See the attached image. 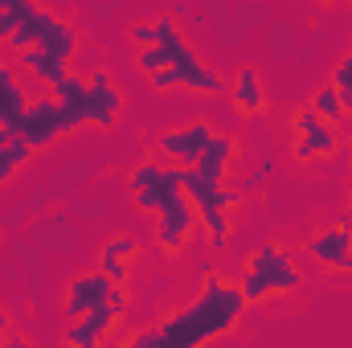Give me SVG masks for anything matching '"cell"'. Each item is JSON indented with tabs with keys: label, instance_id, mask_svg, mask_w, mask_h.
Here are the masks:
<instances>
[{
	"label": "cell",
	"instance_id": "cell-1",
	"mask_svg": "<svg viewBox=\"0 0 352 348\" xmlns=\"http://www.w3.org/2000/svg\"><path fill=\"white\" fill-rule=\"evenodd\" d=\"M102 168H107V160H98V156H74V160H62L54 173L41 180V184L29 188V197H25L21 205H25L29 213L41 217L54 201H74V197H78V193H82Z\"/></svg>",
	"mask_w": 352,
	"mask_h": 348
},
{
	"label": "cell",
	"instance_id": "cell-2",
	"mask_svg": "<svg viewBox=\"0 0 352 348\" xmlns=\"http://www.w3.org/2000/svg\"><path fill=\"white\" fill-rule=\"evenodd\" d=\"M127 184H131V201H135L140 213H160L164 205H173L176 197H184V168L144 160V164L131 168Z\"/></svg>",
	"mask_w": 352,
	"mask_h": 348
},
{
	"label": "cell",
	"instance_id": "cell-3",
	"mask_svg": "<svg viewBox=\"0 0 352 348\" xmlns=\"http://www.w3.org/2000/svg\"><path fill=\"white\" fill-rule=\"evenodd\" d=\"M66 131H74V127H70L66 107H62L58 98H33V102L25 107V115L16 119V140H25L33 152H37V148H50V144L62 140Z\"/></svg>",
	"mask_w": 352,
	"mask_h": 348
},
{
	"label": "cell",
	"instance_id": "cell-4",
	"mask_svg": "<svg viewBox=\"0 0 352 348\" xmlns=\"http://www.w3.org/2000/svg\"><path fill=\"white\" fill-rule=\"evenodd\" d=\"M25 238L41 250V254H74L82 246V230L78 221L66 213V209H54V213H41L29 221Z\"/></svg>",
	"mask_w": 352,
	"mask_h": 348
},
{
	"label": "cell",
	"instance_id": "cell-5",
	"mask_svg": "<svg viewBox=\"0 0 352 348\" xmlns=\"http://www.w3.org/2000/svg\"><path fill=\"white\" fill-rule=\"evenodd\" d=\"M295 254L291 250H283V246H274V242H266V246H258L250 259H246V270L250 274H258L266 283V291L270 295H291L303 279H299V270H295Z\"/></svg>",
	"mask_w": 352,
	"mask_h": 348
},
{
	"label": "cell",
	"instance_id": "cell-6",
	"mask_svg": "<svg viewBox=\"0 0 352 348\" xmlns=\"http://www.w3.org/2000/svg\"><path fill=\"white\" fill-rule=\"evenodd\" d=\"M307 254L320 262V266L349 270L352 266V213H340L332 226H320L307 238Z\"/></svg>",
	"mask_w": 352,
	"mask_h": 348
},
{
	"label": "cell",
	"instance_id": "cell-7",
	"mask_svg": "<svg viewBox=\"0 0 352 348\" xmlns=\"http://www.w3.org/2000/svg\"><path fill=\"white\" fill-rule=\"evenodd\" d=\"M192 230H197V209H192L188 197H176L173 205H164L156 213V242H160L164 254H184Z\"/></svg>",
	"mask_w": 352,
	"mask_h": 348
},
{
	"label": "cell",
	"instance_id": "cell-8",
	"mask_svg": "<svg viewBox=\"0 0 352 348\" xmlns=\"http://www.w3.org/2000/svg\"><path fill=\"white\" fill-rule=\"evenodd\" d=\"M107 295H111V279H107L102 270H82V274H74V279L66 283V299H62L66 320L74 324V320H82L90 312L107 307Z\"/></svg>",
	"mask_w": 352,
	"mask_h": 348
},
{
	"label": "cell",
	"instance_id": "cell-9",
	"mask_svg": "<svg viewBox=\"0 0 352 348\" xmlns=\"http://www.w3.org/2000/svg\"><path fill=\"white\" fill-rule=\"evenodd\" d=\"M213 127L209 123H188V127H173L160 135V152H168L180 168H197V160L205 156V148L213 144Z\"/></svg>",
	"mask_w": 352,
	"mask_h": 348
},
{
	"label": "cell",
	"instance_id": "cell-10",
	"mask_svg": "<svg viewBox=\"0 0 352 348\" xmlns=\"http://www.w3.org/2000/svg\"><path fill=\"white\" fill-rule=\"evenodd\" d=\"M8 259L21 266V274H25V283H29V303L41 307V291H45V279H50L45 254H41L25 234H8Z\"/></svg>",
	"mask_w": 352,
	"mask_h": 348
},
{
	"label": "cell",
	"instance_id": "cell-11",
	"mask_svg": "<svg viewBox=\"0 0 352 348\" xmlns=\"http://www.w3.org/2000/svg\"><path fill=\"white\" fill-rule=\"evenodd\" d=\"M87 90H90V123H94V127H111V123L119 119V111H123L119 87L111 83L107 70H94L87 78Z\"/></svg>",
	"mask_w": 352,
	"mask_h": 348
},
{
	"label": "cell",
	"instance_id": "cell-12",
	"mask_svg": "<svg viewBox=\"0 0 352 348\" xmlns=\"http://www.w3.org/2000/svg\"><path fill=\"white\" fill-rule=\"evenodd\" d=\"M115 324H119V320H115L107 307H98V312H90V316L74 320V324L66 328V348H102Z\"/></svg>",
	"mask_w": 352,
	"mask_h": 348
},
{
	"label": "cell",
	"instance_id": "cell-13",
	"mask_svg": "<svg viewBox=\"0 0 352 348\" xmlns=\"http://www.w3.org/2000/svg\"><path fill=\"white\" fill-rule=\"evenodd\" d=\"M234 156H238V140H234V135H226V131H217V135H213V144L205 148V156L197 160V168H192V173L205 176L209 184H217V188H221V180H226V173H230Z\"/></svg>",
	"mask_w": 352,
	"mask_h": 348
},
{
	"label": "cell",
	"instance_id": "cell-14",
	"mask_svg": "<svg viewBox=\"0 0 352 348\" xmlns=\"http://www.w3.org/2000/svg\"><path fill=\"white\" fill-rule=\"evenodd\" d=\"M266 87H263V74L254 70V66H242L238 74H234V111L242 115V119H254V115H263L266 111Z\"/></svg>",
	"mask_w": 352,
	"mask_h": 348
},
{
	"label": "cell",
	"instance_id": "cell-15",
	"mask_svg": "<svg viewBox=\"0 0 352 348\" xmlns=\"http://www.w3.org/2000/svg\"><path fill=\"white\" fill-rule=\"evenodd\" d=\"M201 12H205V21H209V33H213L217 50H242V45H246V33H242V25L234 21L230 4H221V0H205Z\"/></svg>",
	"mask_w": 352,
	"mask_h": 348
},
{
	"label": "cell",
	"instance_id": "cell-16",
	"mask_svg": "<svg viewBox=\"0 0 352 348\" xmlns=\"http://www.w3.org/2000/svg\"><path fill=\"white\" fill-rule=\"evenodd\" d=\"M266 50H270L274 62H291L299 54V29L291 21H283V17H274L266 25Z\"/></svg>",
	"mask_w": 352,
	"mask_h": 348
},
{
	"label": "cell",
	"instance_id": "cell-17",
	"mask_svg": "<svg viewBox=\"0 0 352 348\" xmlns=\"http://www.w3.org/2000/svg\"><path fill=\"white\" fill-rule=\"evenodd\" d=\"M307 107H311V111H316V115H320V119H324L328 127H336V123H344V111H340V90L332 87V83H328V87H320V90H316Z\"/></svg>",
	"mask_w": 352,
	"mask_h": 348
},
{
	"label": "cell",
	"instance_id": "cell-18",
	"mask_svg": "<svg viewBox=\"0 0 352 348\" xmlns=\"http://www.w3.org/2000/svg\"><path fill=\"white\" fill-rule=\"evenodd\" d=\"M230 12H234V21L242 25V33H250V29H258V25H270V21H274L270 4H263V0H238V4H230Z\"/></svg>",
	"mask_w": 352,
	"mask_h": 348
},
{
	"label": "cell",
	"instance_id": "cell-19",
	"mask_svg": "<svg viewBox=\"0 0 352 348\" xmlns=\"http://www.w3.org/2000/svg\"><path fill=\"white\" fill-rule=\"evenodd\" d=\"M78 226H87V221H102L107 213H111V201L107 197H74V201H66L62 205Z\"/></svg>",
	"mask_w": 352,
	"mask_h": 348
},
{
	"label": "cell",
	"instance_id": "cell-20",
	"mask_svg": "<svg viewBox=\"0 0 352 348\" xmlns=\"http://www.w3.org/2000/svg\"><path fill=\"white\" fill-rule=\"evenodd\" d=\"M98 259H115V262H131L140 259V242L131 238V234H115L111 242H102V250H98Z\"/></svg>",
	"mask_w": 352,
	"mask_h": 348
},
{
	"label": "cell",
	"instance_id": "cell-21",
	"mask_svg": "<svg viewBox=\"0 0 352 348\" xmlns=\"http://www.w3.org/2000/svg\"><path fill=\"white\" fill-rule=\"evenodd\" d=\"M29 156H33V148H29L25 140H16L12 148H0V184L12 180V173H16L21 164H29Z\"/></svg>",
	"mask_w": 352,
	"mask_h": 348
},
{
	"label": "cell",
	"instance_id": "cell-22",
	"mask_svg": "<svg viewBox=\"0 0 352 348\" xmlns=\"http://www.w3.org/2000/svg\"><path fill=\"white\" fill-rule=\"evenodd\" d=\"M328 123L311 111V107H299L295 115H291V131H295V140H311V135H320Z\"/></svg>",
	"mask_w": 352,
	"mask_h": 348
},
{
	"label": "cell",
	"instance_id": "cell-23",
	"mask_svg": "<svg viewBox=\"0 0 352 348\" xmlns=\"http://www.w3.org/2000/svg\"><path fill=\"white\" fill-rule=\"evenodd\" d=\"M135 66L152 78V74H160V70H168V50L164 45H152V50H140L135 54Z\"/></svg>",
	"mask_w": 352,
	"mask_h": 348
},
{
	"label": "cell",
	"instance_id": "cell-24",
	"mask_svg": "<svg viewBox=\"0 0 352 348\" xmlns=\"http://www.w3.org/2000/svg\"><path fill=\"white\" fill-rule=\"evenodd\" d=\"M270 173H274V160L266 156V160H258V164H254L250 173L242 176V193H258V188L266 184V176H270Z\"/></svg>",
	"mask_w": 352,
	"mask_h": 348
},
{
	"label": "cell",
	"instance_id": "cell-25",
	"mask_svg": "<svg viewBox=\"0 0 352 348\" xmlns=\"http://www.w3.org/2000/svg\"><path fill=\"white\" fill-rule=\"evenodd\" d=\"M127 37H131V45H135V50H152V45H160V41H156V25H152V21H135V25L127 29Z\"/></svg>",
	"mask_w": 352,
	"mask_h": 348
},
{
	"label": "cell",
	"instance_id": "cell-26",
	"mask_svg": "<svg viewBox=\"0 0 352 348\" xmlns=\"http://www.w3.org/2000/svg\"><path fill=\"white\" fill-rule=\"evenodd\" d=\"M238 287H242V299H246V303H263V299H270L266 283L258 279V274H250V270L242 274V283H238Z\"/></svg>",
	"mask_w": 352,
	"mask_h": 348
},
{
	"label": "cell",
	"instance_id": "cell-27",
	"mask_svg": "<svg viewBox=\"0 0 352 348\" xmlns=\"http://www.w3.org/2000/svg\"><path fill=\"white\" fill-rule=\"evenodd\" d=\"M82 12H87V17H94V21H111V17H119V12H123V0H102V4H87Z\"/></svg>",
	"mask_w": 352,
	"mask_h": 348
},
{
	"label": "cell",
	"instance_id": "cell-28",
	"mask_svg": "<svg viewBox=\"0 0 352 348\" xmlns=\"http://www.w3.org/2000/svg\"><path fill=\"white\" fill-rule=\"evenodd\" d=\"M291 152H295V164H316V160H320V152H316L311 140H295Z\"/></svg>",
	"mask_w": 352,
	"mask_h": 348
},
{
	"label": "cell",
	"instance_id": "cell-29",
	"mask_svg": "<svg viewBox=\"0 0 352 348\" xmlns=\"http://www.w3.org/2000/svg\"><path fill=\"white\" fill-rule=\"evenodd\" d=\"M107 312H111L115 320H123V312H127V287H111V295H107Z\"/></svg>",
	"mask_w": 352,
	"mask_h": 348
},
{
	"label": "cell",
	"instance_id": "cell-30",
	"mask_svg": "<svg viewBox=\"0 0 352 348\" xmlns=\"http://www.w3.org/2000/svg\"><path fill=\"white\" fill-rule=\"evenodd\" d=\"M152 87H156V90H180V83H176V70L168 66V70L152 74Z\"/></svg>",
	"mask_w": 352,
	"mask_h": 348
},
{
	"label": "cell",
	"instance_id": "cell-31",
	"mask_svg": "<svg viewBox=\"0 0 352 348\" xmlns=\"http://www.w3.org/2000/svg\"><path fill=\"white\" fill-rule=\"evenodd\" d=\"M0 279H4V283H16V279H21V266L12 259H0Z\"/></svg>",
	"mask_w": 352,
	"mask_h": 348
},
{
	"label": "cell",
	"instance_id": "cell-32",
	"mask_svg": "<svg viewBox=\"0 0 352 348\" xmlns=\"http://www.w3.org/2000/svg\"><path fill=\"white\" fill-rule=\"evenodd\" d=\"M332 160H336L340 168H349V160H352V140H344V144L336 148V156H332Z\"/></svg>",
	"mask_w": 352,
	"mask_h": 348
},
{
	"label": "cell",
	"instance_id": "cell-33",
	"mask_svg": "<svg viewBox=\"0 0 352 348\" xmlns=\"http://www.w3.org/2000/svg\"><path fill=\"white\" fill-rule=\"evenodd\" d=\"M8 336H12V316L0 307V348H4V340H8Z\"/></svg>",
	"mask_w": 352,
	"mask_h": 348
},
{
	"label": "cell",
	"instance_id": "cell-34",
	"mask_svg": "<svg viewBox=\"0 0 352 348\" xmlns=\"http://www.w3.org/2000/svg\"><path fill=\"white\" fill-rule=\"evenodd\" d=\"M295 58H299V66H311V62H316V45H311V41H307V45H299V54H295Z\"/></svg>",
	"mask_w": 352,
	"mask_h": 348
},
{
	"label": "cell",
	"instance_id": "cell-35",
	"mask_svg": "<svg viewBox=\"0 0 352 348\" xmlns=\"http://www.w3.org/2000/svg\"><path fill=\"white\" fill-rule=\"evenodd\" d=\"M4 348H37V345H33V340H25L21 332H12V336L4 340Z\"/></svg>",
	"mask_w": 352,
	"mask_h": 348
},
{
	"label": "cell",
	"instance_id": "cell-36",
	"mask_svg": "<svg viewBox=\"0 0 352 348\" xmlns=\"http://www.w3.org/2000/svg\"><path fill=\"white\" fill-rule=\"evenodd\" d=\"M266 209H270V213H283L287 205H283V197H274V193H270V197H266Z\"/></svg>",
	"mask_w": 352,
	"mask_h": 348
},
{
	"label": "cell",
	"instance_id": "cell-37",
	"mask_svg": "<svg viewBox=\"0 0 352 348\" xmlns=\"http://www.w3.org/2000/svg\"><path fill=\"white\" fill-rule=\"evenodd\" d=\"M4 8H8V0H0V12H4Z\"/></svg>",
	"mask_w": 352,
	"mask_h": 348
}]
</instances>
